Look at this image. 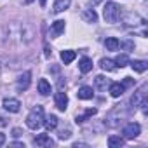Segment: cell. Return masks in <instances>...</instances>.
<instances>
[{"mask_svg":"<svg viewBox=\"0 0 148 148\" xmlns=\"http://www.w3.org/2000/svg\"><path fill=\"white\" fill-rule=\"evenodd\" d=\"M42 124H44V108H42L40 105H37V106H33V110L28 113V117H26V125H28L30 129L37 131Z\"/></svg>","mask_w":148,"mask_h":148,"instance_id":"1","label":"cell"},{"mask_svg":"<svg viewBox=\"0 0 148 148\" xmlns=\"http://www.w3.org/2000/svg\"><path fill=\"white\" fill-rule=\"evenodd\" d=\"M103 18L106 23H117L120 19V7L115 2H108L103 9Z\"/></svg>","mask_w":148,"mask_h":148,"instance_id":"2","label":"cell"},{"mask_svg":"<svg viewBox=\"0 0 148 148\" xmlns=\"http://www.w3.org/2000/svg\"><path fill=\"white\" fill-rule=\"evenodd\" d=\"M139 132H141V125L136 124V122H129V124L124 127V136H125L127 139H134V138H138Z\"/></svg>","mask_w":148,"mask_h":148,"instance_id":"3","label":"cell"},{"mask_svg":"<svg viewBox=\"0 0 148 148\" xmlns=\"http://www.w3.org/2000/svg\"><path fill=\"white\" fill-rule=\"evenodd\" d=\"M146 89H148V86L145 84V86H141V87L132 94V98H131V105H132L134 108H136V106H139L143 99H146Z\"/></svg>","mask_w":148,"mask_h":148,"instance_id":"4","label":"cell"},{"mask_svg":"<svg viewBox=\"0 0 148 148\" xmlns=\"http://www.w3.org/2000/svg\"><path fill=\"white\" fill-rule=\"evenodd\" d=\"M2 106H4V110H7V112H11V113H18V112L21 110V103H19V99H16V98H5L4 103H2Z\"/></svg>","mask_w":148,"mask_h":148,"instance_id":"5","label":"cell"},{"mask_svg":"<svg viewBox=\"0 0 148 148\" xmlns=\"http://www.w3.org/2000/svg\"><path fill=\"white\" fill-rule=\"evenodd\" d=\"M30 84H32V73L30 71H25V73H21V75H19V79L16 82V87H18V91H26L30 87Z\"/></svg>","mask_w":148,"mask_h":148,"instance_id":"6","label":"cell"},{"mask_svg":"<svg viewBox=\"0 0 148 148\" xmlns=\"http://www.w3.org/2000/svg\"><path fill=\"white\" fill-rule=\"evenodd\" d=\"M54 105H56V108H58L59 112H64V110L68 108V96H66L64 92H56V96H54Z\"/></svg>","mask_w":148,"mask_h":148,"instance_id":"7","label":"cell"},{"mask_svg":"<svg viewBox=\"0 0 148 148\" xmlns=\"http://www.w3.org/2000/svg\"><path fill=\"white\" fill-rule=\"evenodd\" d=\"M33 145L35 146H52L54 141L49 138V134H37L33 138Z\"/></svg>","mask_w":148,"mask_h":148,"instance_id":"8","label":"cell"},{"mask_svg":"<svg viewBox=\"0 0 148 148\" xmlns=\"http://www.w3.org/2000/svg\"><path fill=\"white\" fill-rule=\"evenodd\" d=\"M125 25H127V26H139V25H145V19H143L141 16L134 14V12H129V14L125 16Z\"/></svg>","mask_w":148,"mask_h":148,"instance_id":"9","label":"cell"},{"mask_svg":"<svg viewBox=\"0 0 148 148\" xmlns=\"http://www.w3.org/2000/svg\"><path fill=\"white\" fill-rule=\"evenodd\" d=\"M108 91H110L112 98H120V96L124 94L125 87H124L120 82H113V84H110V86H108Z\"/></svg>","mask_w":148,"mask_h":148,"instance_id":"10","label":"cell"},{"mask_svg":"<svg viewBox=\"0 0 148 148\" xmlns=\"http://www.w3.org/2000/svg\"><path fill=\"white\" fill-rule=\"evenodd\" d=\"M64 26H66L64 21H61V19H59V21H54L52 26H51V37H54V38L59 37V35L64 32Z\"/></svg>","mask_w":148,"mask_h":148,"instance_id":"11","label":"cell"},{"mask_svg":"<svg viewBox=\"0 0 148 148\" xmlns=\"http://www.w3.org/2000/svg\"><path fill=\"white\" fill-rule=\"evenodd\" d=\"M129 64H131V68H132L136 73H143V71L148 68V63H146V61H143V59H134V61H129Z\"/></svg>","mask_w":148,"mask_h":148,"instance_id":"12","label":"cell"},{"mask_svg":"<svg viewBox=\"0 0 148 148\" xmlns=\"http://www.w3.org/2000/svg\"><path fill=\"white\" fill-rule=\"evenodd\" d=\"M79 70H80L82 73H89V71L92 70V59H91V58H82V59L79 61Z\"/></svg>","mask_w":148,"mask_h":148,"instance_id":"13","label":"cell"},{"mask_svg":"<svg viewBox=\"0 0 148 148\" xmlns=\"http://www.w3.org/2000/svg\"><path fill=\"white\" fill-rule=\"evenodd\" d=\"M92 96H94L92 87H87V86L80 87L79 92H77V98H79V99H92Z\"/></svg>","mask_w":148,"mask_h":148,"instance_id":"14","label":"cell"},{"mask_svg":"<svg viewBox=\"0 0 148 148\" xmlns=\"http://www.w3.org/2000/svg\"><path fill=\"white\" fill-rule=\"evenodd\" d=\"M68 7H70V0H56L54 5H52V11H54L56 14H59V12L66 11Z\"/></svg>","mask_w":148,"mask_h":148,"instance_id":"15","label":"cell"},{"mask_svg":"<svg viewBox=\"0 0 148 148\" xmlns=\"http://www.w3.org/2000/svg\"><path fill=\"white\" fill-rule=\"evenodd\" d=\"M82 19H84L86 23H96V21H98V14L94 12V9H86V11L82 12Z\"/></svg>","mask_w":148,"mask_h":148,"instance_id":"16","label":"cell"},{"mask_svg":"<svg viewBox=\"0 0 148 148\" xmlns=\"http://www.w3.org/2000/svg\"><path fill=\"white\" fill-rule=\"evenodd\" d=\"M38 92L42 96H49L51 94V84L45 80V79H40L38 80Z\"/></svg>","mask_w":148,"mask_h":148,"instance_id":"17","label":"cell"},{"mask_svg":"<svg viewBox=\"0 0 148 148\" xmlns=\"http://www.w3.org/2000/svg\"><path fill=\"white\" fill-rule=\"evenodd\" d=\"M44 125L47 131H54L58 127V117L56 115H49L47 119H44Z\"/></svg>","mask_w":148,"mask_h":148,"instance_id":"18","label":"cell"},{"mask_svg":"<svg viewBox=\"0 0 148 148\" xmlns=\"http://www.w3.org/2000/svg\"><path fill=\"white\" fill-rule=\"evenodd\" d=\"M99 66H101L105 71H115V70H117V66H115V61H112V59H106V58H103V59L99 61Z\"/></svg>","mask_w":148,"mask_h":148,"instance_id":"19","label":"cell"},{"mask_svg":"<svg viewBox=\"0 0 148 148\" xmlns=\"http://www.w3.org/2000/svg\"><path fill=\"white\" fill-rule=\"evenodd\" d=\"M96 112H98L96 108H89V110H86L84 115H77V117H75V122H77V124H82V122H86L87 119H91L92 115H96Z\"/></svg>","mask_w":148,"mask_h":148,"instance_id":"20","label":"cell"},{"mask_svg":"<svg viewBox=\"0 0 148 148\" xmlns=\"http://www.w3.org/2000/svg\"><path fill=\"white\" fill-rule=\"evenodd\" d=\"M75 58H77L75 51H61V61H63L64 64H70Z\"/></svg>","mask_w":148,"mask_h":148,"instance_id":"21","label":"cell"},{"mask_svg":"<svg viewBox=\"0 0 148 148\" xmlns=\"http://www.w3.org/2000/svg\"><path fill=\"white\" fill-rule=\"evenodd\" d=\"M105 47H106L108 51H117V49L120 47V42H119L117 38L110 37V38H106V40H105Z\"/></svg>","mask_w":148,"mask_h":148,"instance_id":"22","label":"cell"},{"mask_svg":"<svg viewBox=\"0 0 148 148\" xmlns=\"http://www.w3.org/2000/svg\"><path fill=\"white\" fill-rule=\"evenodd\" d=\"M127 64H129L127 54H119V56L115 58V66H117V68H124V66H127Z\"/></svg>","mask_w":148,"mask_h":148,"instance_id":"23","label":"cell"},{"mask_svg":"<svg viewBox=\"0 0 148 148\" xmlns=\"http://www.w3.org/2000/svg\"><path fill=\"white\" fill-rule=\"evenodd\" d=\"M124 145V139L120 138V136H110L108 138V146L110 148H119V146H122Z\"/></svg>","mask_w":148,"mask_h":148,"instance_id":"24","label":"cell"},{"mask_svg":"<svg viewBox=\"0 0 148 148\" xmlns=\"http://www.w3.org/2000/svg\"><path fill=\"white\" fill-rule=\"evenodd\" d=\"M94 84H96V87H98V89H106V86H108V80H106L103 75H98V77L94 79Z\"/></svg>","mask_w":148,"mask_h":148,"instance_id":"25","label":"cell"},{"mask_svg":"<svg viewBox=\"0 0 148 148\" xmlns=\"http://www.w3.org/2000/svg\"><path fill=\"white\" fill-rule=\"evenodd\" d=\"M120 45H122L125 51H134V42H132V40H124Z\"/></svg>","mask_w":148,"mask_h":148,"instance_id":"26","label":"cell"},{"mask_svg":"<svg viewBox=\"0 0 148 148\" xmlns=\"http://www.w3.org/2000/svg\"><path fill=\"white\" fill-rule=\"evenodd\" d=\"M71 136V132H70V129H63L61 132H59V139H68Z\"/></svg>","mask_w":148,"mask_h":148,"instance_id":"27","label":"cell"},{"mask_svg":"<svg viewBox=\"0 0 148 148\" xmlns=\"http://www.w3.org/2000/svg\"><path fill=\"white\" fill-rule=\"evenodd\" d=\"M132 84H134V80H132V79H129V77H125V79H124V82H122V86H124V87H131Z\"/></svg>","mask_w":148,"mask_h":148,"instance_id":"28","label":"cell"},{"mask_svg":"<svg viewBox=\"0 0 148 148\" xmlns=\"http://www.w3.org/2000/svg\"><path fill=\"white\" fill-rule=\"evenodd\" d=\"M21 134H23V131H21L19 127H16V129H12V136H14V138H19Z\"/></svg>","mask_w":148,"mask_h":148,"instance_id":"29","label":"cell"},{"mask_svg":"<svg viewBox=\"0 0 148 148\" xmlns=\"http://www.w3.org/2000/svg\"><path fill=\"white\" fill-rule=\"evenodd\" d=\"M101 2H103V0H91L89 5H91V7H96V5H98V4H101Z\"/></svg>","mask_w":148,"mask_h":148,"instance_id":"30","label":"cell"},{"mask_svg":"<svg viewBox=\"0 0 148 148\" xmlns=\"http://www.w3.org/2000/svg\"><path fill=\"white\" fill-rule=\"evenodd\" d=\"M4 143H5V134H4V132H0V146H2Z\"/></svg>","mask_w":148,"mask_h":148,"instance_id":"31","label":"cell"},{"mask_svg":"<svg viewBox=\"0 0 148 148\" xmlns=\"http://www.w3.org/2000/svg\"><path fill=\"white\" fill-rule=\"evenodd\" d=\"M40 2V7H45V4H47V0H38Z\"/></svg>","mask_w":148,"mask_h":148,"instance_id":"32","label":"cell"},{"mask_svg":"<svg viewBox=\"0 0 148 148\" xmlns=\"http://www.w3.org/2000/svg\"><path fill=\"white\" fill-rule=\"evenodd\" d=\"M7 122H5V119H2V117H0V125H5Z\"/></svg>","mask_w":148,"mask_h":148,"instance_id":"33","label":"cell"}]
</instances>
